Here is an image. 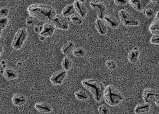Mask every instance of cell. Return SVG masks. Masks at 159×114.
<instances>
[{
  "mask_svg": "<svg viewBox=\"0 0 159 114\" xmlns=\"http://www.w3.org/2000/svg\"><path fill=\"white\" fill-rule=\"evenodd\" d=\"M27 10L32 17L45 22H52L57 14L54 7L42 3L30 5L28 7Z\"/></svg>",
  "mask_w": 159,
  "mask_h": 114,
  "instance_id": "1",
  "label": "cell"
},
{
  "mask_svg": "<svg viewBox=\"0 0 159 114\" xmlns=\"http://www.w3.org/2000/svg\"><path fill=\"white\" fill-rule=\"evenodd\" d=\"M82 86L89 90L96 102L101 101L103 98L104 92L105 87L103 84L96 79H86L81 82Z\"/></svg>",
  "mask_w": 159,
  "mask_h": 114,
  "instance_id": "2",
  "label": "cell"
},
{
  "mask_svg": "<svg viewBox=\"0 0 159 114\" xmlns=\"http://www.w3.org/2000/svg\"><path fill=\"white\" fill-rule=\"evenodd\" d=\"M103 98L106 103L111 106L119 105L124 99L121 93L112 85H109L105 88Z\"/></svg>",
  "mask_w": 159,
  "mask_h": 114,
  "instance_id": "3",
  "label": "cell"
},
{
  "mask_svg": "<svg viewBox=\"0 0 159 114\" xmlns=\"http://www.w3.org/2000/svg\"><path fill=\"white\" fill-rule=\"evenodd\" d=\"M28 37V31L24 27L20 28L14 35L11 43V47L15 50L21 49Z\"/></svg>",
  "mask_w": 159,
  "mask_h": 114,
  "instance_id": "4",
  "label": "cell"
},
{
  "mask_svg": "<svg viewBox=\"0 0 159 114\" xmlns=\"http://www.w3.org/2000/svg\"><path fill=\"white\" fill-rule=\"evenodd\" d=\"M119 17L121 23L125 27H135L139 26V21L130 15L125 9H121L119 11Z\"/></svg>",
  "mask_w": 159,
  "mask_h": 114,
  "instance_id": "5",
  "label": "cell"
},
{
  "mask_svg": "<svg viewBox=\"0 0 159 114\" xmlns=\"http://www.w3.org/2000/svg\"><path fill=\"white\" fill-rule=\"evenodd\" d=\"M143 98L146 103H155L159 100V92L152 89H146L143 93Z\"/></svg>",
  "mask_w": 159,
  "mask_h": 114,
  "instance_id": "6",
  "label": "cell"
},
{
  "mask_svg": "<svg viewBox=\"0 0 159 114\" xmlns=\"http://www.w3.org/2000/svg\"><path fill=\"white\" fill-rule=\"evenodd\" d=\"M56 29L67 30L69 28L68 21L61 14H57L52 21Z\"/></svg>",
  "mask_w": 159,
  "mask_h": 114,
  "instance_id": "7",
  "label": "cell"
},
{
  "mask_svg": "<svg viewBox=\"0 0 159 114\" xmlns=\"http://www.w3.org/2000/svg\"><path fill=\"white\" fill-rule=\"evenodd\" d=\"M90 6L96 12L98 18L103 19L106 16V7L101 2H90Z\"/></svg>",
  "mask_w": 159,
  "mask_h": 114,
  "instance_id": "8",
  "label": "cell"
},
{
  "mask_svg": "<svg viewBox=\"0 0 159 114\" xmlns=\"http://www.w3.org/2000/svg\"><path fill=\"white\" fill-rule=\"evenodd\" d=\"M67 75V71L65 70H61L54 73L50 78V81L55 85L62 84Z\"/></svg>",
  "mask_w": 159,
  "mask_h": 114,
  "instance_id": "9",
  "label": "cell"
},
{
  "mask_svg": "<svg viewBox=\"0 0 159 114\" xmlns=\"http://www.w3.org/2000/svg\"><path fill=\"white\" fill-rule=\"evenodd\" d=\"M151 0H129L131 6L136 11H144L151 2Z\"/></svg>",
  "mask_w": 159,
  "mask_h": 114,
  "instance_id": "10",
  "label": "cell"
},
{
  "mask_svg": "<svg viewBox=\"0 0 159 114\" xmlns=\"http://www.w3.org/2000/svg\"><path fill=\"white\" fill-rule=\"evenodd\" d=\"M56 29L55 25L52 22H45L43 25L42 31L39 34L45 38L50 37L55 33Z\"/></svg>",
  "mask_w": 159,
  "mask_h": 114,
  "instance_id": "11",
  "label": "cell"
},
{
  "mask_svg": "<svg viewBox=\"0 0 159 114\" xmlns=\"http://www.w3.org/2000/svg\"><path fill=\"white\" fill-rule=\"evenodd\" d=\"M148 29L152 35L159 37V11L156 14L155 19L151 22Z\"/></svg>",
  "mask_w": 159,
  "mask_h": 114,
  "instance_id": "12",
  "label": "cell"
},
{
  "mask_svg": "<svg viewBox=\"0 0 159 114\" xmlns=\"http://www.w3.org/2000/svg\"><path fill=\"white\" fill-rule=\"evenodd\" d=\"M34 108L41 113H49L53 111L52 106L47 103H36L34 105Z\"/></svg>",
  "mask_w": 159,
  "mask_h": 114,
  "instance_id": "13",
  "label": "cell"
},
{
  "mask_svg": "<svg viewBox=\"0 0 159 114\" xmlns=\"http://www.w3.org/2000/svg\"><path fill=\"white\" fill-rule=\"evenodd\" d=\"M27 102V98L23 94H15L12 98V103L17 107L23 106L26 104Z\"/></svg>",
  "mask_w": 159,
  "mask_h": 114,
  "instance_id": "14",
  "label": "cell"
},
{
  "mask_svg": "<svg viewBox=\"0 0 159 114\" xmlns=\"http://www.w3.org/2000/svg\"><path fill=\"white\" fill-rule=\"evenodd\" d=\"M75 10L82 18H85L88 13V10L83 3L75 0L73 4Z\"/></svg>",
  "mask_w": 159,
  "mask_h": 114,
  "instance_id": "15",
  "label": "cell"
},
{
  "mask_svg": "<svg viewBox=\"0 0 159 114\" xmlns=\"http://www.w3.org/2000/svg\"><path fill=\"white\" fill-rule=\"evenodd\" d=\"M3 75L8 81L15 80L17 78L18 74L16 71L12 67H6L4 70Z\"/></svg>",
  "mask_w": 159,
  "mask_h": 114,
  "instance_id": "16",
  "label": "cell"
},
{
  "mask_svg": "<svg viewBox=\"0 0 159 114\" xmlns=\"http://www.w3.org/2000/svg\"><path fill=\"white\" fill-rule=\"evenodd\" d=\"M104 21L108 26L112 29H116L119 26V22L113 16L110 15H106L103 18Z\"/></svg>",
  "mask_w": 159,
  "mask_h": 114,
  "instance_id": "17",
  "label": "cell"
},
{
  "mask_svg": "<svg viewBox=\"0 0 159 114\" xmlns=\"http://www.w3.org/2000/svg\"><path fill=\"white\" fill-rule=\"evenodd\" d=\"M95 28L97 32L101 35H105L107 33V28L102 19L97 18L95 21Z\"/></svg>",
  "mask_w": 159,
  "mask_h": 114,
  "instance_id": "18",
  "label": "cell"
},
{
  "mask_svg": "<svg viewBox=\"0 0 159 114\" xmlns=\"http://www.w3.org/2000/svg\"><path fill=\"white\" fill-rule=\"evenodd\" d=\"M150 109V103H145L136 105L134 108V112L135 114H145L149 112Z\"/></svg>",
  "mask_w": 159,
  "mask_h": 114,
  "instance_id": "19",
  "label": "cell"
},
{
  "mask_svg": "<svg viewBox=\"0 0 159 114\" xmlns=\"http://www.w3.org/2000/svg\"><path fill=\"white\" fill-rule=\"evenodd\" d=\"M140 55V52L138 48H134L129 52L128 58L129 62L132 63L137 62Z\"/></svg>",
  "mask_w": 159,
  "mask_h": 114,
  "instance_id": "20",
  "label": "cell"
},
{
  "mask_svg": "<svg viewBox=\"0 0 159 114\" xmlns=\"http://www.w3.org/2000/svg\"><path fill=\"white\" fill-rule=\"evenodd\" d=\"M75 44L72 41H69L62 46L61 48V52L65 56L69 55L72 52L74 49Z\"/></svg>",
  "mask_w": 159,
  "mask_h": 114,
  "instance_id": "21",
  "label": "cell"
},
{
  "mask_svg": "<svg viewBox=\"0 0 159 114\" xmlns=\"http://www.w3.org/2000/svg\"><path fill=\"white\" fill-rule=\"evenodd\" d=\"M75 8L74 6V5L70 4L67 5L63 8L61 14L64 17H70L73 14H75Z\"/></svg>",
  "mask_w": 159,
  "mask_h": 114,
  "instance_id": "22",
  "label": "cell"
},
{
  "mask_svg": "<svg viewBox=\"0 0 159 114\" xmlns=\"http://www.w3.org/2000/svg\"><path fill=\"white\" fill-rule=\"evenodd\" d=\"M61 65L63 70L68 71H70V69L71 68L72 66V62L69 57H65L63 58L61 61Z\"/></svg>",
  "mask_w": 159,
  "mask_h": 114,
  "instance_id": "23",
  "label": "cell"
},
{
  "mask_svg": "<svg viewBox=\"0 0 159 114\" xmlns=\"http://www.w3.org/2000/svg\"><path fill=\"white\" fill-rule=\"evenodd\" d=\"M75 98L80 101H86L88 99L89 97L88 94L83 90H79L75 93Z\"/></svg>",
  "mask_w": 159,
  "mask_h": 114,
  "instance_id": "24",
  "label": "cell"
},
{
  "mask_svg": "<svg viewBox=\"0 0 159 114\" xmlns=\"http://www.w3.org/2000/svg\"><path fill=\"white\" fill-rule=\"evenodd\" d=\"M72 53L73 56L75 57L80 58L85 56L86 51L82 48H76L73 49Z\"/></svg>",
  "mask_w": 159,
  "mask_h": 114,
  "instance_id": "25",
  "label": "cell"
},
{
  "mask_svg": "<svg viewBox=\"0 0 159 114\" xmlns=\"http://www.w3.org/2000/svg\"><path fill=\"white\" fill-rule=\"evenodd\" d=\"M70 18L71 22L75 25H81L83 23V21H82V19L80 18V17L78 16V15H76V14H73L70 17Z\"/></svg>",
  "mask_w": 159,
  "mask_h": 114,
  "instance_id": "26",
  "label": "cell"
},
{
  "mask_svg": "<svg viewBox=\"0 0 159 114\" xmlns=\"http://www.w3.org/2000/svg\"><path fill=\"white\" fill-rule=\"evenodd\" d=\"M106 66L107 69L110 70H115L117 68V64L114 61L109 60L106 62Z\"/></svg>",
  "mask_w": 159,
  "mask_h": 114,
  "instance_id": "27",
  "label": "cell"
},
{
  "mask_svg": "<svg viewBox=\"0 0 159 114\" xmlns=\"http://www.w3.org/2000/svg\"><path fill=\"white\" fill-rule=\"evenodd\" d=\"M98 110L100 114H109L110 113V110L105 105H100Z\"/></svg>",
  "mask_w": 159,
  "mask_h": 114,
  "instance_id": "28",
  "label": "cell"
},
{
  "mask_svg": "<svg viewBox=\"0 0 159 114\" xmlns=\"http://www.w3.org/2000/svg\"><path fill=\"white\" fill-rule=\"evenodd\" d=\"M8 22V19L7 17L0 16V29L3 30L5 29Z\"/></svg>",
  "mask_w": 159,
  "mask_h": 114,
  "instance_id": "29",
  "label": "cell"
},
{
  "mask_svg": "<svg viewBox=\"0 0 159 114\" xmlns=\"http://www.w3.org/2000/svg\"><path fill=\"white\" fill-rule=\"evenodd\" d=\"M9 13V10L7 7L0 8V16L7 17Z\"/></svg>",
  "mask_w": 159,
  "mask_h": 114,
  "instance_id": "30",
  "label": "cell"
},
{
  "mask_svg": "<svg viewBox=\"0 0 159 114\" xmlns=\"http://www.w3.org/2000/svg\"><path fill=\"white\" fill-rule=\"evenodd\" d=\"M144 15L148 18H152L154 15V11L151 8H148L144 10Z\"/></svg>",
  "mask_w": 159,
  "mask_h": 114,
  "instance_id": "31",
  "label": "cell"
},
{
  "mask_svg": "<svg viewBox=\"0 0 159 114\" xmlns=\"http://www.w3.org/2000/svg\"><path fill=\"white\" fill-rule=\"evenodd\" d=\"M116 5L124 6L127 4L128 2V0H113Z\"/></svg>",
  "mask_w": 159,
  "mask_h": 114,
  "instance_id": "32",
  "label": "cell"
},
{
  "mask_svg": "<svg viewBox=\"0 0 159 114\" xmlns=\"http://www.w3.org/2000/svg\"><path fill=\"white\" fill-rule=\"evenodd\" d=\"M34 22V21L33 18L32 17L28 18L26 20V23H27V25H29V26L33 25Z\"/></svg>",
  "mask_w": 159,
  "mask_h": 114,
  "instance_id": "33",
  "label": "cell"
},
{
  "mask_svg": "<svg viewBox=\"0 0 159 114\" xmlns=\"http://www.w3.org/2000/svg\"><path fill=\"white\" fill-rule=\"evenodd\" d=\"M4 70V69L2 63L0 62V74H2L3 73Z\"/></svg>",
  "mask_w": 159,
  "mask_h": 114,
  "instance_id": "34",
  "label": "cell"
},
{
  "mask_svg": "<svg viewBox=\"0 0 159 114\" xmlns=\"http://www.w3.org/2000/svg\"><path fill=\"white\" fill-rule=\"evenodd\" d=\"M3 52V47L2 45H0V57L2 55V53Z\"/></svg>",
  "mask_w": 159,
  "mask_h": 114,
  "instance_id": "35",
  "label": "cell"
},
{
  "mask_svg": "<svg viewBox=\"0 0 159 114\" xmlns=\"http://www.w3.org/2000/svg\"><path fill=\"white\" fill-rule=\"evenodd\" d=\"M151 1L153 2L158 4H159V0H151Z\"/></svg>",
  "mask_w": 159,
  "mask_h": 114,
  "instance_id": "36",
  "label": "cell"
},
{
  "mask_svg": "<svg viewBox=\"0 0 159 114\" xmlns=\"http://www.w3.org/2000/svg\"><path fill=\"white\" fill-rule=\"evenodd\" d=\"M155 104H156V105H157V106H158V107H159V100L157 102L155 103Z\"/></svg>",
  "mask_w": 159,
  "mask_h": 114,
  "instance_id": "37",
  "label": "cell"
},
{
  "mask_svg": "<svg viewBox=\"0 0 159 114\" xmlns=\"http://www.w3.org/2000/svg\"><path fill=\"white\" fill-rule=\"evenodd\" d=\"M78 1H79L80 2H81L84 3L86 0H78Z\"/></svg>",
  "mask_w": 159,
  "mask_h": 114,
  "instance_id": "38",
  "label": "cell"
},
{
  "mask_svg": "<svg viewBox=\"0 0 159 114\" xmlns=\"http://www.w3.org/2000/svg\"><path fill=\"white\" fill-rule=\"evenodd\" d=\"M2 30L0 29V37H1V35H2Z\"/></svg>",
  "mask_w": 159,
  "mask_h": 114,
  "instance_id": "39",
  "label": "cell"
},
{
  "mask_svg": "<svg viewBox=\"0 0 159 114\" xmlns=\"http://www.w3.org/2000/svg\"><path fill=\"white\" fill-rule=\"evenodd\" d=\"M65 1H68V0H65Z\"/></svg>",
  "mask_w": 159,
  "mask_h": 114,
  "instance_id": "40",
  "label": "cell"
}]
</instances>
